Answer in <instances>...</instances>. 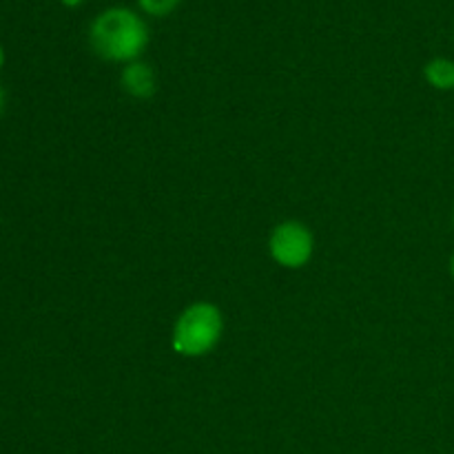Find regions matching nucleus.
Segmentation results:
<instances>
[{
	"label": "nucleus",
	"instance_id": "7",
	"mask_svg": "<svg viewBox=\"0 0 454 454\" xmlns=\"http://www.w3.org/2000/svg\"><path fill=\"white\" fill-rule=\"evenodd\" d=\"M62 4H65V7H78V4H82L84 0H60Z\"/></svg>",
	"mask_w": 454,
	"mask_h": 454
},
{
	"label": "nucleus",
	"instance_id": "5",
	"mask_svg": "<svg viewBox=\"0 0 454 454\" xmlns=\"http://www.w3.org/2000/svg\"><path fill=\"white\" fill-rule=\"evenodd\" d=\"M424 78L437 91H454V60L433 58L430 62H426Z\"/></svg>",
	"mask_w": 454,
	"mask_h": 454
},
{
	"label": "nucleus",
	"instance_id": "2",
	"mask_svg": "<svg viewBox=\"0 0 454 454\" xmlns=\"http://www.w3.org/2000/svg\"><path fill=\"white\" fill-rule=\"evenodd\" d=\"M224 333V315L211 301H193L173 324L171 348L180 357H204L211 353Z\"/></svg>",
	"mask_w": 454,
	"mask_h": 454
},
{
	"label": "nucleus",
	"instance_id": "10",
	"mask_svg": "<svg viewBox=\"0 0 454 454\" xmlns=\"http://www.w3.org/2000/svg\"><path fill=\"white\" fill-rule=\"evenodd\" d=\"M3 62H4V51H3V47H0V67H3Z\"/></svg>",
	"mask_w": 454,
	"mask_h": 454
},
{
	"label": "nucleus",
	"instance_id": "8",
	"mask_svg": "<svg viewBox=\"0 0 454 454\" xmlns=\"http://www.w3.org/2000/svg\"><path fill=\"white\" fill-rule=\"evenodd\" d=\"M3 105H4V93H3V87H0V114H3Z\"/></svg>",
	"mask_w": 454,
	"mask_h": 454
},
{
	"label": "nucleus",
	"instance_id": "1",
	"mask_svg": "<svg viewBox=\"0 0 454 454\" xmlns=\"http://www.w3.org/2000/svg\"><path fill=\"white\" fill-rule=\"evenodd\" d=\"M89 43L93 51L109 62L140 60L142 51L149 44V29L136 12L114 7L102 12L89 29Z\"/></svg>",
	"mask_w": 454,
	"mask_h": 454
},
{
	"label": "nucleus",
	"instance_id": "9",
	"mask_svg": "<svg viewBox=\"0 0 454 454\" xmlns=\"http://www.w3.org/2000/svg\"><path fill=\"white\" fill-rule=\"evenodd\" d=\"M450 275H452V279H454V253H452V257H450Z\"/></svg>",
	"mask_w": 454,
	"mask_h": 454
},
{
	"label": "nucleus",
	"instance_id": "6",
	"mask_svg": "<svg viewBox=\"0 0 454 454\" xmlns=\"http://www.w3.org/2000/svg\"><path fill=\"white\" fill-rule=\"evenodd\" d=\"M137 4L151 16H167L180 4V0H137Z\"/></svg>",
	"mask_w": 454,
	"mask_h": 454
},
{
	"label": "nucleus",
	"instance_id": "4",
	"mask_svg": "<svg viewBox=\"0 0 454 454\" xmlns=\"http://www.w3.org/2000/svg\"><path fill=\"white\" fill-rule=\"evenodd\" d=\"M120 87L136 100H149L158 91V78L146 62L133 60L124 65L122 74H120Z\"/></svg>",
	"mask_w": 454,
	"mask_h": 454
},
{
	"label": "nucleus",
	"instance_id": "3",
	"mask_svg": "<svg viewBox=\"0 0 454 454\" xmlns=\"http://www.w3.org/2000/svg\"><path fill=\"white\" fill-rule=\"evenodd\" d=\"M269 255L278 266L288 270H300L313 260L315 235L306 224L286 220L270 231Z\"/></svg>",
	"mask_w": 454,
	"mask_h": 454
},
{
	"label": "nucleus",
	"instance_id": "11",
	"mask_svg": "<svg viewBox=\"0 0 454 454\" xmlns=\"http://www.w3.org/2000/svg\"><path fill=\"white\" fill-rule=\"evenodd\" d=\"M452 226H454V213H452Z\"/></svg>",
	"mask_w": 454,
	"mask_h": 454
}]
</instances>
